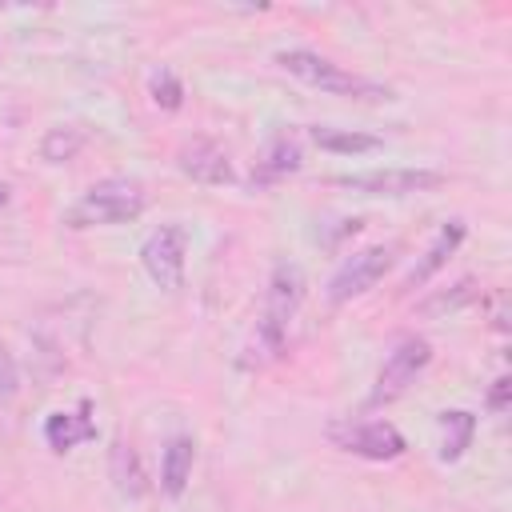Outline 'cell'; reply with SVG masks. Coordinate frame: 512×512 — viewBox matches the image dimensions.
Returning <instances> with one entry per match:
<instances>
[{"label": "cell", "instance_id": "cell-1", "mask_svg": "<svg viewBox=\"0 0 512 512\" xmlns=\"http://www.w3.org/2000/svg\"><path fill=\"white\" fill-rule=\"evenodd\" d=\"M304 272L300 264L292 260H280L272 268V280H268V292H264V312L256 320V336H252V348H260V360H276L284 352V340H288V324L296 320L300 304H304Z\"/></svg>", "mask_w": 512, "mask_h": 512}, {"label": "cell", "instance_id": "cell-2", "mask_svg": "<svg viewBox=\"0 0 512 512\" xmlns=\"http://www.w3.org/2000/svg\"><path fill=\"white\" fill-rule=\"evenodd\" d=\"M276 64L288 76H296V80H304V84H312V88H320L328 96H352V100H372V104L392 100V88L388 84L368 80V76H356V72L332 64L328 56H320L312 48H284V52H276Z\"/></svg>", "mask_w": 512, "mask_h": 512}, {"label": "cell", "instance_id": "cell-3", "mask_svg": "<svg viewBox=\"0 0 512 512\" xmlns=\"http://www.w3.org/2000/svg\"><path fill=\"white\" fill-rule=\"evenodd\" d=\"M144 212V188L128 176H108L92 184L64 216L68 228H100V224H128Z\"/></svg>", "mask_w": 512, "mask_h": 512}, {"label": "cell", "instance_id": "cell-4", "mask_svg": "<svg viewBox=\"0 0 512 512\" xmlns=\"http://www.w3.org/2000/svg\"><path fill=\"white\" fill-rule=\"evenodd\" d=\"M448 176L436 168H368V172H348L336 176V188H348L356 196H416L440 188Z\"/></svg>", "mask_w": 512, "mask_h": 512}, {"label": "cell", "instance_id": "cell-5", "mask_svg": "<svg viewBox=\"0 0 512 512\" xmlns=\"http://www.w3.org/2000/svg\"><path fill=\"white\" fill-rule=\"evenodd\" d=\"M184 256H188V228L184 224H160L140 244V264L152 276V284L176 292L184 284Z\"/></svg>", "mask_w": 512, "mask_h": 512}, {"label": "cell", "instance_id": "cell-6", "mask_svg": "<svg viewBox=\"0 0 512 512\" xmlns=\"http://www.w3.org/2000/svg\"><path fill=\"white\" fill-rule=\"evenodd\" d=\"M428 360H432V344H428L424 336H404V340L388 352V360H384V368H380V376H376V388H372L368 404H388V400L404 396V392L416 384V376L428 368Z\"/></svg>", "mask_w": 512, "mask_h": 512}, {"label": "cell", "instance_id": "cell-7", "mask_svg": "<svg viewBox=\"0 0 512 512\" xmlns=\"http://www.w3.org/2000/svg\"><path fill=\"white\" fill-rule=\"evenodd\" d=\"M392 264H396L392 244H372V248H364V252H352V256L336 268V276L328 280V300H332V304H344V300H352V296H364L368 288H376V280H380Z\"/></svg>", "mask_w": 512, "mask_h": 512}, {"label": "cell", "instance_id": "cell-8", "mask_svg": "<svg viewBox=\"0 0 512 512\" xmlns=\"http://www.w3.org/2000/svg\"><path fill=\"white\" fill-rule=\"evenodd\" d=\"M332 440L352 452V456H364V460H396L404 456V436L396 424L388 420H368V424H336L332 428Z\"/></svg>", "mask_w": 512, "mask_h": 512}, {"label": "cell", "instance_id": "cell-9", "mask_svg": "<svg viewBox=\"0 0 512 512\" xmlns=\"http://www.w3.org/2000/svg\"><path fill=\"white\" fill-rule=\"evenodd\" d=\"M176 168L196 184H232V160L216 140H192L176 152Z\"/></svg>", "mask_w": 512, "mask_h": 512}, {"label": "cell", "instance_id": "cell-10", "mask_svg": "<svg viewBox=\"0 0 512 512\" xmlns=\"http://www.w3.org/2000/svg\"><path fill=\"white\" fill-rule=\"evenodd\" d=\"M464 236H468V228H464V220H448L440 232H436V240L428 244V252L412 264V272H408V280H404V288H420V284H428L444 264H448V256L464 244Z\"/></svg>", "mask_w": 512, "mask_h": 512}, {"label": "cell", "instance_id": "cell-11", "mask_svg": "<svg viewBox=\"0 0 512 512\" xmlns=\"http://www.w3.org/2000/svg\"><path fill=\"white\" fill-rule=\"evenodd\" d=\"M192 460H196L192 436H172L164 456H160V488H164V496H172V500L184 496V488L192 480Z\"/></svg>", "mask_w": 512, "mask_h": 512}, {"label": "cell", "instance_id": "cell-12", "mask_svg": "<svg viewBox=\"0 0 512 512\" xmlns=\"http://www.w3.org/2000/svg\"><path fill=\"white\" fill-rule=\"evenodd\" d=\"M296 168H300V144H296V136L276 132V136L268 140L264 156L256 160L252 180H256V184H272V180H280V176H288V172H296Z\"/></svg>", "mask_w": 512, "mask_h": 512}, {"label": "cell", "instance_id": "cell-13", "mask_svg": "<svg viewBox=\"0 0 512 512\" xmlns=\"http://www.w3.org/2000/svg\"><path fill=\"white\" fill-rule=\"evenodd\" d=\"M88 436H96V428L88 420V404H80V412H52L44 420V440L52 452H68Z\"/></svg>", "mask_w": 512, "mask_h": 512}, {"label": "cell", "instance_id": "cell-14", "mask_svg": "<svg viewBox=\"0 0 512 512\" xmlns=\"http://www.w3.org/2000/svg\"><path fill=\"white\" fill-rule=\"evenodd\" d=\"M472 436H476V416H472V412H464V408L444 412V416H440V460H444V464L460 460V456L468 452Z\"/></svg>", "mask_w": 512, "mask_h": 512}, {"label": "cell", "instance_id": "cell-15", "mask_svg": "<svg viewBox=\"0 0 512 512\" xmlns=\"http://www.w3.org/2000/svg\"><path fill=\"white\" fill-rule=\"evenodd\" d=\"M312 140L324 148V152H336V156H364V152H376L384 140L380 136H368V132H352V128H312Z\"/></svg>", "mask_w": 512, "mask_h": 512}, {"label": "cell", "instance_id": "cell-16", "mask_svg": "<svg viewBox=\"0 0 512 512\" xmlns=\"http://www.w3.org/2000/svg\"><path fill=\"white\" fill-rule=\"evenodd\" d=\"M112 480H116V492L120 496H144V468H140V456H136V448L132 444H124V440H116L112 444Z\"/></svg>", "mask_w": 512, "mask_h": 512}, {"label": "cell", "instance_id": "cell-17", "mask_svg": "<svg viewBox=\"0 0 512 512\" xmlns=\"http://www.w3.org/2000/svg\"><path fill=\"white\" fill-rule=\"evenodd\" d=\"M80 148H84V128H76V124H56V128H48L44 140H40V156H44L48 164H64V160H72Z\"/></svg>", "mask_w": 512, "mask_h": 512}, {"label": "cell", "instance_id": "cell-18", "mask_svg": "<svg viewBox=\"0 0 512 512\" xmlns=\"http://www.w3.org/2000/svg\"><path fill=\"white\" fill-rule=\"evenodd\" d=\"M148 92H152V100H156L164 112H176V108L184 104V84H180V76H176L172 68H156L152 80H148Z\"/></svg>", "mask_w": 512, "mask_h": 512}, {"label": "cell", "instance_id": "cell-19", "mask_svg": "<svg viewBox=\"0 0 512 512\" xmlns=\"http://www.w3.org/2000/svg\"><path fill=\"white\" fill-rule=\"evenodd\" d=\"M476 280H460L456 288H448V292H440V296H432L428 304H420V312L424 316H440V312H456V308H464L468 300H476Z\"/></svg>", "mask_w": 512, "mask_h": 512}, {"label": "cell", "instance_id": "cell-20", "mask_svg": "<svg viewBox=\"0 0 512 512\" xmlns=\"http://www.w3.org/2000/svg\"><path fill=\"white\" fill-rule=\"evenodd\" d=\"M16 388H20V372H16V360H12L8 344L0 340V408H8V404H12Z\"/></svg>", "mask_w": 512, "mask_h": 512}, {"label": "cell", "instance_id": "cell-21", "mask_svg": "<svg viewBox=\"0 0 512 512\" xmlns=\"http://www.w3.org/2000/svg\"><path fill=\"white\" fill-rule=\"evenodd\" d=\"M508 392H512V380L500 376V380L492 384V392H488V408H492V416H504V412H508Z\"/></svg>", "mask_w": 512, "mask_h": 512}, {"label": "cell", "instance_id": "cell-22", "mask_svg": "<svg viewBox=\"0 0 512 512\" xmlns=\"http://www.w3.org/2000/svg\"><path fill=\"white\" fill-rule=\"evenodd\" d=\"M4 204H8V184L0 180V208H4Z\"/></svg>", "mask_w": 512, "mask_h": 512}]
</instances>
